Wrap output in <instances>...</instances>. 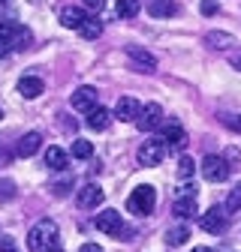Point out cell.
Masks as SVG:
<instances>
[{
    "label": "cell",
    "instance_id": "6da1fadb",
    "mask_svg": "<svg viewBox=\"0 0 241 252\" xmlns=\"http://www.w3.org/2000/svg\"><path fill=\"white\" fill-rule=\"evenodd\" d=\"M27 249L30 252H48L57 249V222L54 219H40L27 234Z\"/></svg>",
    "mask_w": 241,
    "mask_h": 252
},
{
    "label": "cell",
    "instance_id": "7a4b0ae2",
    "mask_svg": "<svg viewBox=\"0 0 241 252\" xmlns=\"http://www.w3.org/2000/svg\"><path fill=\"white\" fill-rule=\"evenodd\" d=\"M154 207H157V189L151 186V183L136 186L133 192H130V198H127V210H130V213H136V216H148V213H154Z\"/></svg>",
    "mask_w": 241,
    "mask_h": 252
},
{
    "label": "cell",
    "instance_id": "3957f363",
    "mask_svg": "<svg viewBox=\"0 0 241 252\" xmlns=\"http://www.w3.org/2000/svg\"><path fill=\"white\" fill-rule=\"evenodd\" d=\"M163 156H166V144H163L160 138H148V141L139 147L136 159H139V165H145V168H154V165L163 162Z\"/></svg>",
    "mask_w": 241,
    "mask_h": 252
},
{
    "label": "cell",
    "instance_id": "277c9868",
    "mask_svg": "<svg viewBox=\"0 0 241 252\" xmlns=\"http://www.w3.org/2000/svg\"><path fill=\"white\" fill-rule=\"evenodd\" d=\"M202 177L208 183H223L229 177V162L223 156H205L202 159Z\"/></svg>",
    "mask_w": 241,
    "mask_h": 252
},
{
    "label": "cell",
    "instance_id": "5b68a950",
    "mask_svg": "<svg viewBox=\"0 0 241 252\" xmlns=\"http://www.w3.org/2000/svg\"><path fill=\"white\" fill-rule=\"evenodd\" d=\"M0 39L9 48H27L30 45V30L21 24H0Z\"/></svg>",
    "mask_w": 241,
    "mask_h": 252
},
{
    "label": "cell",
    "instance_id": "8992f818",
    "mask_svg": "<svg viewBox=\"0 0 241 252\" xmlns=\"http://www.w3.org/2000/svg\"><path fill=\"white\" fill-rule=\"evenodd\" d=\"M199 225H202L208 234H223V231H226V225H229V213H226L223 207H214V210L202 213Z\"/></svg>",
    "mask_w": 241,
    "mask_h": 252
},
{
    "label": "cell",
    "instance_id": "52a82bcc",
    "mask_svg": "<svg viewBox=\"0 0 241 252\" xmlns=\"http://www.w3.org/2000/svg\"><path fill=\"white\" fill-rule=\"evenodd\" d=\"M160 123H163V108H160L157 102H148V105L139 111V117H136V126H139L142 132H154Z\"/></svg>",
    "mask_w": 241,
    "mask_h": 252
},
{
    "label": "cell",
    "instance_id": "ba28073f",
    "mask_svg": "<svg viewBox=\"0 0 241 252\" xmlns=\"http://www.w3.org/2000/svg\"><path fill=\"white\" fill-rule=\"evenodd\" d=\"M97 228L103 234H112V237H120V231H124V222H120V210H100L97 213Z\"/></svg>",
    "mask_w": 241,
    "mask_h": 252
},
{
    "label": "cell",
    "instance_id": "9c48e42d",
    "mask_svg": "<svg viewBox=\"0 0 241 252\" xmlns=\"http://www.w3.org/2000/svg\"><path fill=\"white\" fill-rule=\"evenodd\" d=\"M139 111H142V102H139V99H133V96H120L118 105H115V111H112V117L120 120V123H136Z\"/></svg>",
    "mask_w": 241,
    "mask_h": 252
},
{
    "label": "cell",
    "instance_id": "30bf717a",
    "mask_svg": "<svg viewBox=\"0 0 241 252\" xmlns=\"http://www.w3.org/2000/svg\"><path fill=\"white\" fill-rule=\"evenodd\" d=\"M70 105H73L76 111L87 114V111L94 108V105H100V102H97V90H94V87H79V90H73Z\"/></svg>",
    "mask_w": 241,
    "mask_h": 252
},
{
    "label": "cell",
    "instance_id": "8fae6325",
    "mask_svg": "<svg viewBox=\"0 0 241 252\" xmlns=\"http://www.w3.org/2000/svg\"><path fill=\"white\" fill-rule=\"evenodd\" d=\"M103 198H106V192H103L97 183H87V186H81V189H79V207H84V210L100 207V204H103Z\"/></svg>",
    "mask_w": 241,
    "mask_h": 252
},
{
    "label": "cell",
    "instance_id": "7c38bea8",
    "mask_svg": "<svg viewBox=\"0 0 241 252\" xmlns=\"http://www.w3.org/2000/svg\"><path fill=\"white\" fill-rule=\"evenodd\" d=\"M127 57L136 63V69H139V72H154V69H157L154 54L145 51V48H139V45H130V48H127Z\"/></svg>",
    "mask_w": 241,
    "mask_h": 252
},
{
    "label": "cell",
    "instance_id": "4fadbf2b",
    "mask_svg": "<svg viewBox=\"0 0 241 252\" xmlns=\"http://www.w3.org/2000/svg\"><path fill=\"white\" fill-rule=\"evenodd\" d=\"M42 90H45V81L37 78V75H24V78L18 81V93H21L24 99H37Z\"/></svg>",
    "mask_w": 241,
    "mask_h": 252
},
{
    "label": "cell",
    "instance_id": "5bb4252c",
    "mask_svg": "<svg viewBox=\"0 0 241 252\" xmlns=\"http://www.w3.org/2000/svg\"><path fill=\"white\" fill-rule=\"evenodd\" d=\"M109 123H112V111H109V108H103V105H94V108L87 111V126H90V129L103 132V129H109Z\"/></svg>",
    "mask_w": 241,
    "mask_h": 252
},
{
    "label": "cell",
    "instance_id": "9a60e30c",
    "mask_svg": "<svg viewBox=\"0 0 241 252\" xmlns=\"http://www.w3.org/2000/svg\"><path fill=\"white\" fill-rule=\"evenodd\" d=\"M160 141H163L166 147H184V141H187V132L181 129L178 123H169V126H163Z\"/></svg>",
    "mask_w": 241,
    "mask_h": 252
},
{
    "label": "cell",
    "instance_id": "2e32d148",
    "mask_svg": "<svg viewBox=\"0 0 241 252\" xmlns=\"http://www.w3.org/2000/svg\"><path fill=\"white\" fill-rule=\"evenodd\" d=\"M84 18H87V12H81V9H76V6H64V9H60V24L70 27V30H79Z\"/></svg>",
    "mask_w": 241,
    "mask_h": 252
},
{
    "label": "cell",
    "instance_id": "e0dca14e",
    "mask_svg": "<svg viewBox=\"0 0 241 252\" xmlns=\"http://www.w3.org/2000/svg\"><path fill=\"white\" fill-rule=\"evenodd\" d=\"M67 162H70L67 150H60V147H48V150H45V165H48L51 171H64Z\"/></svg>",
    "mask_w": 241,
    "mask_h": 252
},
{
    "label": "cell",
    "instance_id": "ac0fdd59",
    "mask_svg": "<svg viewBox=\"0 0 241 252\" xmlns=\"http://www.w3.org/2000/svg\"><path fill=\"white\" fill-rule=\"evenodd\" d=\"M172 210H175V216H181V219H190V216H196V198H193V195H181V198H175Z\"/></svg>",
    "mask_w": 241,
    "mask_h": 252
},
{
    "label": "cell",
    "instance_id": "d6986e66",
    "mask_svg": "<svg viewBox=\"0 0 241 252\" xmlns=\"http://www.w3.org/2000/svg\"><path fill=\"white\" fill-rule=\"evenodd\" d=\"M40 147H42V135H40V132H27V135L18 141V153H21V156H34Z\"/></svg>",
    "mask_w": 241,
    "mask_h": 252
},
{
    "label": "cell",
    "instance_id": "ffe728a7",
    "mask_svg": "<svg viewBox=\"0 0 241 252\" xmlns=\"http://www.w3.org/2000/svg\"><path fill=\"white\" fill-rule=\"evenodd\" d=\"M148 12L154 15V18H169V15H175V12H178V6L172 3V0H154V3L148 6Z\"/></svg>",
    "mask_w": 241,
    "mask_h": 252
},
{
    "label": "cell",
    "instance_id": "44dd1931",
    "mask_svg": "<svg viewBox=\"0 0 241 252\" xmlns=\"http://www.w3.org/2000/svg\"><path fill=\"white\" fill-rule=\"evenodd\" d=\"M187 240H190V228L187 225H175V228L166 231V243L169 246H181V243H187Z\"/></svg>",
    "mask_w": 241,
    "mask_h": 252
},
{
    "label": "cell",
    "instance_id": "7402d4cb",
    "mask_svg": "<svg viewBox=\"0 0 241 252\" xmlns=\"http://www.w3.org/2000/svg\"><path fill=\"white\" fill-rule=\"evenodd\" d=\"M79 33H81L84 39H97V36L103 33V24H100L97 18H90V15H87V18L81 21V27H79Z\"/></svg>",
    "mask_w": 241,
    "mask_h": 252
},
{
    "label": "cell",
    "instance_id": "603a6c76",
    "mask_svg": "<svg viewBox=\"0 0 241 252\" xmlns=\"http://www.w3.org/2000/svg\"><path fill=\"white\" fill-rule=\"evenodd\" d=\"M223 210L232 216V213H238L241 210V183L238 186H232L229 189V195H226V204H223Z\"/></svg>",
    "mask_w": 241,
    "mask_h": 252
},
{
    "label": "cell",
    "instance_id": "cb8c5ba5",
    "mask_svg": "<svg viewBox=\"0 0 241 252\" xmlns=\"http://www.w3.org/2000/svg\"><path fill=\"white\" fill-rule=\"evenodd\" d=\"M139 9V0H118V18H136Z\"/></svg>",
    "mask_w": 241,
    "mask_h": 252
},
{
    "label": "cell",
    "instance_id": "d4e9b609",
    "mask_svg": "<svg viewBox=\"0 0 241 252\" xmlns=\"http://www.w3.org/2000/svg\"><path fill=\"white\" fill-rule=\"evenodd\" d=\"M73 156H76V159H90V156H94V144L84 141V138L73 141Z\"/></svg>",
    "mask_w": 241,
    "mask_h": 252
},
{
    "label": "cell",
    "instance_id": "484cf974",
    "mask_svg": "<svg viewBox=\"0 0 241 252\" xmlns=\"http://www.w3.org/2000/svg\"><path fill=\"white\" fill-rule=\"evenodd\" d=\"M193 171H196L193 159H190V156H184V159L178 162V177H181V180H187V177H193Z\"/></svg>",
    "mask_w": 241,
    "mask_h": 252
},
{
    "label": "cell",
    "instance_id": "4316f807",
    "mask_svg": "<svg viewBox=\"0 0 241 252\" xmlns=\"http://www.w3.org/2000/svg\"><path fill=\"white\" fill-rule=\"evenodd\" d=\"M208 42L214 45V48H229L232 36H229V33H208Z\"/></svg>",
    "mask_w": 241,
    "mask_h": 252
},
{
    "label": "cell",
    "instance_id": "83f0119b",
    "mask_svg": "<svg viewBox=\"0 0 241 252\" xmlns=\"http://www.w3.org/2000/svg\"><path fill=\"white\" fill-rule=\"evenodd\" d=\"M0 198H15V183L12 180H0Z\"/></svg>",
    "mask_w": 241,
    "mask_h": 252
},
{
    "label": "cell",
    "instance_id": "f1b7e54d",
    "mask_svg": "<svg viewBox=\"0 0 241 252\" xmlns=\"http://www.w3.org/2000/svg\"><path fill=\"white\" fill-rule=\"evenodd\" d=\"M199 9H202V15H214V12L220 9V3H217V0H202Z\"/></svg>",
    "mask_w": 241,
    "mask_h": 252
},
{
    "label": "cell",
    "instance_id": "f546056e",
    "mask_svg": "<svg viewBox=\"0 0 241 252\" xmlns=\"http://www.w3.org/2000/svg\"><path fill=\"white\" fill-rule=\"evenodd\" d=\"M223 123L229 126L232 132H241V117L238 114H223Z\"/></svg>",
    "mask_w": 241,
    "mask_h": 252
},
{
    "label": "cell",
    "instance_id": "4dcf8cb0",
    "mask_svg": "<svg viewBox=\"0 0 241 252\" xmlns=\"http://www.w3.org/2000/svg\"><path fill=\"white\" fill-rule=\"evenodd\" d=\"M181 195H193V198H196V186H193V183H184V186L178 189V198H181Z\"/></svg>",
    "mask_w": 241,
    "mask_h": 252
},
{
    "label": "cell",
    "instance_id": "1f68e13d",
    "mask_svg": "<svg viewBox=\"0 0 241 252\" xmlns=\"http://www.w3.org/2000/svg\"><path fill=\"white\" fill-rule=\"evenodd\" d=\"M81 3H84L87 9H94V12H97V9H103V3H106V0H81Z\"/></svg>",
    "mask_w": 241,
    "mask_h": 252
},
{
    "label": "cell",
    "instance_id": "d6a6232c",
    "mask_svg": "<svg viewBox=\"0 0 241 252\" xmlns=\"http://www.w3.org/2000/svg\"><path fill=\"white\" fill-rule=\"evenodd\" d=\"M79 252H103V246H97V243H84Z\"/></svg>",
    "mask_w": 241,
    "mask_h": 252
},
{
    "label": "cell",
    "instance_id": "836d02e7",
    "mask_svg": "<svg viewBox=\"0 0 241 252\" xmlns=\"http://www.w3.org/2000/svg\"><path fill=\"white\" fill-rule=\"evenodd\" d=\"M232 63H235V69H238V72H241V57H235V60H232Z\"/></svg>",
    "mask_w": 241,
    "mask_h": 252
},
{
    "label": "cell",
    "instance_id": "e575fe53",
    "mask_svg": "<svg viewBox=\"0 0 241 252\" xmlns=\"http://www.w3.org/2000/svg\"><path fill=\"white\" fill-rule=\"evenodd\" d=\"M193 252H211V249H205V246H196V249H193Z\"/></svg>",
    "mask_w": 241,
    "mask_h": 252
},
{
    "label": "cell",
    "instance_id": "d590c367",
    "mask_svg": "<svg viewBox=\"0 0 241 252\" xmlns=\"http://www.w3.org/2000/svg\"><path fill=\"white\" fill-rule=\"evenodd\" d=\"M3 252H15V249H12V246H9V243H6V249H3Z\"/></svg>",
    "mask_w": 241,
    "mask_h": 252
},
{
    "label": "cell",
    "instance_id": "8d00e7d4",
    "mask_svg": "<svg viewBox=\"0 0 241 252\" xmlns=\"http://www.w3.org/2000/svg\"><path fill=\"white\" fill-rule=\"evenodd\" d=\"M48 252H60V249H48Z\"/></svg>",
    "mask_w": 241,
    "mask_h": 252
},
{
    "label": "cell",
    "instance_id": "74e56055",
    "mask_svg": "<svg viewBox=\"0 0 241 252\" xmlns=\"http://www.w3.org/2000/svg\"><path fill=\"white\" fill-rule=\"evenodd\" d=\"M0 3H6V0H0Z\"/></svg>",
    "mask_w": 241,
    "mask_h": 252
},
{
    "label": "cell",
    "instance_id": "f35d334b",
    "mask_svg": "<svg viewBox=\"0 0 241 252\" xmlns=\"http://www.w3.org/2000/svg\"><path fill=\"white\" fill-rule=\"evenodd\" d=\"M0 117H3V111H0Z\"/></svg>",
    "mask_w": 241,
    "mask_h": 252
}]
</instances>
